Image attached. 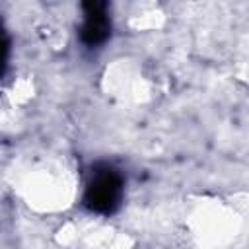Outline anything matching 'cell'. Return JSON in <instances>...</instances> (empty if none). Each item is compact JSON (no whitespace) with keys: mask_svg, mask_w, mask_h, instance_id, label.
<instances>
[{"mask_svg":"<svg viewBox=\"0 0 249 249\" xmlns=\"http://www.w3.org/2000/svg\"><path fill=\"white\" fill-rule=\"evenodd\" d=\"M107 35H109V19L105 18L103 12L95 10V6H93V14H88L84 18L82 39L88 45H99L107 39Z\"/></svg>","mask_w":249,"mask_h":249,"instance_id":"obj_2","label":"cell"},{"mask_svg":"<svg viewBox=\"0 0 249 249\" xmlns=\"http://www.w3.org/2000/svg\"><path fill=\"white\" fill-rule=\"evenodd\" d=\"M6 54H8V43H6L4 35L0 33V74H2L4 64H6Z\"/></svg>","mask_w":249,"mask_h":249,"instance_id":"obj_3","label":"cell"},{"mask_svg":"<svg viewBox=\"0 0 249 249\" xmlns=\"http://www.w3.org/2000/svg\"><path fill=\"white\" fill-rule=\"evenodd\" d=\"M121 191L123 181L115 171H95L86 189V204L95 212H111L121 200Z\"/></svg>","mask_w":249,"mask_h":249,"instance_id":"obj_1","label":"cell"}]
</instances>
